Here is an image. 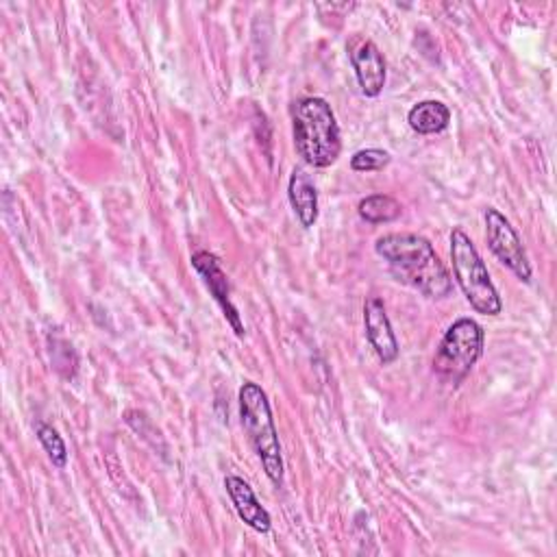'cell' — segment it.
Returning a JSON list of instances; mask_svg holds the SVG:
<instances>
[{
  "label": "cell",
  "instance_id": "obj_6",
  "mask_svg": "<svg viewBox=\"0 0 557 557\" xmlns=\"http://www.w3.org/2000/svg\"><path fill=\"white\" fill-rule=\"evenodd\" d=\"M485 237L494 257L505 263L520 281H531V263L527 250L522 246L520 235L511 226V222L494 207L485 209Z\"/></svg>",
  "mask_w": 557,
  "mask_h": 557
},
{
  "label": "cell",
  "instance_id": "obj_4",
  "mask_svg": "<svg viewBox=\"0 0 557 557\" xmlns=\"http://www.w3.org/2000/svg\"><path fill=\"white\" fill-rule=\"evenodd\" d=\"M450 259H453V274L466 300L470 302V307L483 315L500 313L503 302L487 274V268L479 257L472 239L459 226L450 231Z\"/></svg>",
  "mask_w": 557,
  "mask_h": 557
},
{
  "label": "cell",
  "instance_id": "obj_15",
  "mask_svg": "<svg viewBox=\"0 0 557 557\" xmlns=\"http://www.w3.org/2000/svg\"><path fill=\"white\" fill-rule=\"evenodd\" d=\"M389 152L383 148H363L350 157V168L355 172H379L389 163Z\"/></svg>",
  "mask_w": 557,
  "mask_h": 557
},
{
  "label": "cell",
  "instance_id": "obj_9",
  "mask_svg": "<svg viewBox=\"0 0 557 557\" xmlns=\"http://www.w3.org/2000/svg\"><path fill=\"white\" fill-rule=\"evenodd\" d=\"M224 487H226V494L231 496V503L237 516L257 533H268L272 527V518L268 509L257 500L252 487L242 476H235V474H228L224 479Z\"/></svg>",
  "mask_w": 557,
  "mask_h": 557
},
{
  "label": "cell",
  "instance_id": "obj_13",
  "mask_svg": "<svg viewBox=\"0 0 557 557\" xmlns=\"http://www.w3.org/2000/svg\"><path fill=\"white\" fill-rule=\"evenodd\" d=\"M357 211L366 222L383 224V222H394L400 215L403 207L396 198L387 194H370L359 202Z\"/></svg>",
  "mask_w": 557,
  "mask_h": 557
},
{
  "label": "cell",
  "instance_id": "obj_7",
  "mask_svg": "<svg viewBox=\"0 0 557 557\" xmlns=\"http://www.w3.org/2000/svg\"><path fill=\"white\" fill-rule=\"evenodd\" d=\"M191 265L202 276L207 289L211 292L213 300L220 305V309H222L226 322L233 326L235 335L244 337V324H242L237 307L231 300L228 278H226V274H224V270L220 265V259L213 252H209V250H198V252L191 255Z\"/></svg>",
  "mask_w": 557,
  "mask_h": 557
},
{
  "label": "cell",
  "instance_id": "obj_10",
  "mask_svg": "<svg viewBox=\"0 0 557 557\" xmlns=\"http://www.w3.org/2000/svg\"><path fill=\"white\" fill-rule=\"evenodd\" d=\"M350 59L361 94L368 98H376L385 87V59L381 50L374 41H361Z\"/></svg>",
  "mask_w": 557,
  "mask_h": 557
},
{
  "label": "cell",
  "instance_id": "obj_8",
  "mask_svg": "<svg viewBox=\"0 0 557 557\" xmlns=\"http://www.w3.org/2000/svg\"><path fill=\"white\" fill-rule=\"evenodd\" d=\"M363 324L368 342L372 344L376 357L383 363H392L398 357V342L392 331L389 318L385 313V305L381 298L370 296L363 305Z\"/></svg>",
  "mask_w": 557,
  "mask_h": 557
},
{
  "label": "cell",
  "instance_id": "obj_1",
  "mask_svg": "<svg viewBox=\"0 0 557 557\" xmlns=\"http://www.w3.org/2000/svg\"><path fill=\"white\" fill-rule=\"evenodd\" d=\"M374 250L389 265V272L426 298H444L453 281L433 244L418 233H387L376 239Z\"/></svg>",
  "mask_w": 557,
  "mask_h": 557
},
{
  "label": "cell",
  "instance_id": "obj_14",
  "mask_svg": "<svg viewBox=\"0 0 557 557\" xmlns=\"http://www.w3.org/2000/svg\"><path fill=\"white\" fill-rule=\"evenodd\" d=\"M37 440L39 444L44 446V450L48 453L50 461L57 466V468H65L67 463V448H65V442L61 440V435L46 422H37Z\"/></svg>",
  "mask_w": 557,
  "mask_h": 557
},
{
  "label": "cell",
  "instance_id": "obj_11",
  "mask_svg": "<svg viewBox=\"0 0 557 557\" xmlns=\"http://www.w3.org/2000/svg\"><path fill=\"white\" fill-rule=\"evenodd\" d=\"M287 198L300 224L305 228L313 226L318 220V189L305 170L296 168L292 172L287 183Z\"/></svg>",
  "mask_w": 557,
  "mask_h": 557
},
{
  "label": "cell",
  "instance_id": "obj_5",
  "mask_svg": "<svg viewBox=\"0 0 557 557\" xmlns=\"http://www.w3.org/2000/svg\"><path fill=\"white\" fill-rule=\"evenodd\" d=\"M483 342H485V331L483 326L472 320V318H459L455 320L433 357V372L450 385H459L472 366L479 361L483 355Z\"/></svg>",
  "mask_w": 557,
  "mask_h": 557
},
{
  "label": "cell",
  "instance_id": "obj_3",
  "mask_svg": "<svg viewBox=\"0 0 557 557\" xmlns=\"http://www.w3.org/2000/svg\"><path fill=\"white\" fill-rule=\"evenodd\" d=\"M237 398H239V418H242L244 433L248 435V442L252 444L257 457L261 459V466L268 479L274 485H281L283 455H281V442H278L268 396L259 383L246 381L242 383Z\"/></svg>",
  "mask_w": 557,
  "mask_h": 557
},
{
  "label": "cell",
  "instance_id": "obj_2",
  "mask_svg": "<svg viewBox=\"0 0 557 557\" xmlns=\"http://www.w3.org/2000/svg\"><path fill=\"white\" fill-rule=\"evenodd\" d=\"M292 133L298 157L313 168H329L342 152L339 124L331 104L320 96H305L292 104Z\"/></svg>",
  "mask_w": 557,
  "mask_h": 557
},
{
  "label": "cell",
  "instance_id": "obj_12",
  "mask_svg": "<svg viewBox=\"0 0 557 557\" xmlns=\"http://www.w3.org/2000/svg\"><path fill=\"white\" fill-rule=\"evenodd\" d=\"M409 126L420 135H433L448 126L450 109L440 100H420L407 113Z\"/></svg>",
  "mask_w": 557,
  "mask_h": 557
}]
</instances>
